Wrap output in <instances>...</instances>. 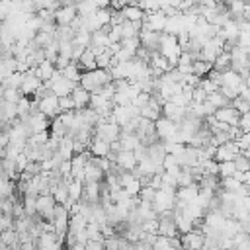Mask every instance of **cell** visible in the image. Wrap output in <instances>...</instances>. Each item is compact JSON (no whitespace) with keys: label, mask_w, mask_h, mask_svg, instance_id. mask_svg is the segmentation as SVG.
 <instances>
[{"label":"cell","mask_w":250,"mask_h":250,"mask_svg":"<svg viewBox=\"0 0 250 250\" xmlns=\"http://www.w3.org/2000/svg\"><path fill=\"white\" fill-rule=\"evenodd\" d=\"M137 115H141V109L139 107H135V105H115L113 107V111H111V121H115L121 129L133 119V117H137Z\"/></svg>","instance_id":"7"},{"label":"cell","mask_w":250,"mask_h":250,"mask_svg":"<svg viewBox=\"0 0 250 250\" xmlns=\"http://www.w3.org/2000/svg\"><path fill=\"white\" fill-rule=\"evenodd\" d=\"M86 227H88V219L82 213L70 215V221H68V232L70 234H78V232L86 230Z\"/></svg>","instance_id":"34"},{"label":"cell","mask_w":250,"mask_h":250,"mask_svg":"<svg viewBox=\"0 0 250 250\" xmlns=\"http://www.w3.org/2000/svg\"><path fill=\"white\" fill-rule=\"evenodd\" d=\"M51 139V131H41V133H31L27 137V146H43Z\"/></svg>","instance_id":"43"},{"label":"cell","mask_w":250,"mask_h":250,"mask_svg":"<svg viewBox=\"0 0 250 250\" xmlns=\"http://www.w3.org/2000/svg\"><path fill=\"white\" fill-rule=\"evenodd\" d=\"M238 154H240L238 143L236 141H227V143H223V145H219L215 148V156L213 158L217 162H229V160H234Z\"/></svg>","instance_id":"12"},{"label":"cell","mask_w":250,"mask_h":250,"mask_svg":"<svg viewBox=\"0 0 250 250\" xmlns=\"http://www.w3.org/2000/svg\"><path fill=\"white\" fill-rule=\"evenodd\" d=\"M176 166H180L176 154L166 152V156H164V160H162V168H164V170H170V168H176Z\"/></svg>","instance_id":"57"},{"label":"cell","mask_w":250,"mask_h":250,"mask_svg":"<svg viewBox=\"0 0 250 250\" xmlns=\"http://www.w3.org/2000/svg\"><path fill=\"white\" fill-rule=\"evenodd\" d=\"M230 55H232V70L240 72L242 76H246V72L250 70V49L246 47H240V45H234L230 49Z\"/></svg>","instance_id":"6"},{"label":"cell","mask_w":250,"mask_h":250,"mask_svg":"<svg viewBox=\"0 0 250 250\" xmlns=\"http://www.w3.org/2000/svg\"><path fill=\"white\" fill-rule=\"evenodd\" d=\"M199 86H201V88H203L207 94H211V92H217V90L221 88V84H219L217 80H213L211 76H203V78H201V82H199Z\"/></svg>","instance_id":"50"},{"label":"cell","mask_w":250,"mask_h":250,"mask_svg":"<svg viewBox=\"0 0 250 250\" xmlns=\"http://www.w3.org/2000/svg\"><path fill=\"white\" fill-rule=\"evenodd\" d=\"M207 102L215 107V109H219V107H223V105H229L230 104V100L221 92V90H217V92H211V94H207Z\"/></svg>","instance_id":"42"},{"label":"cell","mask_w":250,"mask_h":250,"mask_svg":"<svg viewBox=\"0 0 250 250\" xmlns=\"http://www.w3.org/2000/svg\"><path fill=\"white\" fill-rule=\"evenodd\" d=\"M234 166H236L238 172H246V170H250V160H248V156H246L244 152H240V154L234 158Z\"/></svg>","instance_id":"55"},{"label":"cell","mask_w":250,"mask_h":250,"mask_svg":"<svg viewBox=\"0 0 250 250\" xmlns=\"http://www.w3.org/2000/svg\"><path fill=\"white\" fill-rule=\"evenodd\" d=\"M23 123L27 125L29 133H41V131H49V127H51L49 117H47L45 113H41V111H33V113H29V117H27V119H23Z\"/></svg>","instance_id":"18"},{"label":"cell","mask_w":250,"mask_h":250,"mask_svg":"<svg viewBox=\"0 0 250 250\" xmlns=\"http://www.w3.org/2000/svg\"><path fill=\"white\" fill-rule=\"evenodd\" d=\"M84 182H102L104 180V176H105V172L96 164V160L94 158H90L88 160V164L84 166Z\"/></svg>","instance_id":"27"},{"label":"cell","mask_w":250,"mask_h":250,"mask_svg":"<svg viewBox=\"0 0 250 250\" xmlns=\"http://www.w3.org/2000/svg\"><path fill=\"white\" fill-rule=\"evenodd\" d=\"M211 70H213V62H209V61H203V59H197V61H193V66H191V74H195V76L203 78V76H207Z\"/></svg>","instance_id":"39"},{"label":"cell","mask_w":250,"mask_h":250,"mask_svg":"<svg viewBox=\"0 0 250 250\" xmlns=\"http://www.w3.org/2000/svg\"><path fill=\"white\" fill-rule=\"evenodd\" d=\"M72 41L78 43V45H82V47H90V43H92V31L80 27V29L74 33V39H72Z\"/></svg>","instance_id":"45"},{"label":"cell","mask_w":250,"mask_h":250,"mask_svg":"<svg viewBox=\"0 0 250 250\" xmlns=\"http://www.w3.org/2000/svg\"><path fill=\"white\" fill-rule=\"evenodd\" d=\"M162 115L172 119V121H176V123H180L188 115V107H180V105H176V104H172L168 100V102L162 104Z\"/></svg>","instance_id":"25"},{"label":"cell","mask_w":250,"mask_h":250,"mask_svg":"<svg viewBox=\"0 0 250 250\" xmlns=\"http://www.w3.org/2000/svg\"><path fill=\"white\" fill-rule=\"evenodd\" d=\"M94 137H100V139H104V141H107V143L119 141V137H121V127H119L115 121H111V119H102V117H100L98 125L94 127Z\"/></svg>","instance_id":"5"},{"label":"cell","mask_w":250,"mask_h":250,"mask_svg":"<svg viewBox=\"0 0 250 250\" xmlns=\"http://www.w3.org/2000/svg\"><path fill=\"white\" fill-rule=\"evenodd\" d=\"M215 117L227 125H238V119H240V113L236 111V107L232 104L229 105H223L219 109H215Z\"/></svg>","instance_id":"23"},{"label":"cell","mask_w":250,"mask_h":250,"mask_svg":"<svg viewBox=\"0 0 250 250\" xmlns=\"http://www.w3.org/2000/svg\"><path fill=\"white\" fill-rule=\"evenodd\" d=\"M238 127L242 129V133H250V111L240 115V119H238Z\"/></svg>","instance_id":"58"},{"label":"cell","mask_w":250,"mask_h":250,"mask_svg":"<svg viewBox=\"0 0 250 250\" xmlns=\"http://www.w3.org/2000/svg\"><path fill=\"white\" fill-rule=\"evenodd\" d=\"M119 184H121V188H123L131 197H139L141 188H143V182H141L139 176H135L133 172H121V174H119Z\"/></svg>","instance_id":"15"},{"label":"cell","mask_w":250,"mask_h":250,"mask_svg":"<svg viewBox=\"0 0 250 250\" xmlns=\"http://www.w3.org/2000/svg\"><path fill=\"white\" fill-rule=\"evenodd\" d=\"M121 47H123V49H127V51H131L133 55H137V51L141 49V39H139V35H137V37L121 39Z\"/></svg>","instance_id":"48"},{"label":"cell","mask_w":250,"mask_h":250,"mask_svg":"<svg viewBox=\"0 0 250 250\" xmlns=\"http://www.w3.org/2000/svg\"><path fill=\"white\" fill-rule=\"evenodd\" d=\"M158 234L162 236H176L178 234V227H176V219H174V211H164L158 215Z\"/></svg>","instance_id":"16"},{"label":"cell","mask_w":250,"mask_h":250,"mask_svg":"<svg viewBox=\"0 0 250 250\" xmlns=\"http://www.w3.org/2000/svg\"><path fill=\"white\" fill-rule=\"evenodd\" d=\"M88 148H90L92 156H109L111 154V143H107L100 137H94Z\"/></svg>","instance_id":"28"},{"label":"cell","mask_w":250,"mask_h":250,"mask_svg":"<svg viewBox=\"0 0 250 250\" xmlns=\"http://www.w3.org/2000/svg\"><path fill=\"white\" fill-rule=\"evenodd\" d=\"M76 62H78V66L82 68V72L98 68V62H96V55H94V51H92L90 47H86V49H84V53L80 55V59H78Z\"/></svg>","instance_id":"31"},{"label":"cell","mask_w":250,"mask_h":250,"mask_svg":"<svg viewBox=\"0 0 250 250\" xmlns=\"http://www.w3.org/2000/svg\"><path fill=\"white\" fill-rule=\"evenodd\" d=\"M154 129H156V137L160 141H172L176 137V133H178V123L168 119V117H164V115H160L154 121Z\"/></svg>","instance_id":"10"},{"label":"cell","mask_w":250,"mask_h":250,"mask_svg":"<svg viewBox=\"0 0 250 250\" xmlns=\"http://www.w3.org/2000/svg\"><path fill=\"white\" fill-rule=\"evenodd\" d=\"M154 195H156V188H152L150 184H145V186L141 188V193H139V199H141V201H148V203H152V199H154Z\"/></svg>","instance_id":"51"},{"label":"cell","mask_w":250,"mask_h":250,"mask_svg":"<svg viewBox=\"0 0 250 250\" xmlns=\"http://www.w3.org/2000/svg\"><path fill=\"white\" fill-rule=\"evenodd\" d=\"M244 84L250 88V70H248V72H246V76H244Z\"/></svg>","instance_id":"61"},{"label":"cell","mask_w":250,"mask_h":250,"mask_svg":"<svg viewBox=\"0 0 250 250\" xmlns=\"http://www.w3.org/2000/svg\"><path fill=\"white\" fill-rule=\"evenodd\" d=\"M121 12H123L125 20H129V21H143L145 20V12L141 10L139 4H127Z\"/></svg>","instance_id":"36"},{"label":"cell","mask_w":250,"mask_h":250,"mask_svg":"<svg viewBox=\"0 0 250 250\" xmlns=\"http://www.w3.org/2000/svg\"><path fill=\"white\" fill-rule=\"evenodd\" d=\"M61 72H62V76H66L68 80H72V82H76V84H78V82H80V78H82V68L78 66V62H76V61H70V62L61 70Z\"/></svg>","instance_id":"37"},{"label":"cell","mask_w":250,"mask_h":250,"mask_svg":"<svg viewBox=\"0 0 250 250\" xmlns=\"http://www.w3.org/2000/svg\"><path fill=\"white\" fill-rule=\"evenodd\" d=\"M82 195H84V182L68 180V197L72 201H82Z\"/></svg>","instance_id":"41"},{"label":"cell","mask_w":250,"mask_h":250,"mask_svg":"<svg viewBox=\"0 0 250 250\" xmlns=\"http://www.w3.org/2000/svg\"><path fill=\"white\" fill-rule=\"evenodd\" d=\"M92 47H109V35H107V25L92 33Z\"/></svg>","instance_id":"40"},{"label":"cell","mask_w":250,"mask_h":250,"mask_svg":"<svg viewBox=\"0 0 250 250\" xmlns=\"http://www.w3.org/2000/svg\"><path fill=\"white\" fill-rule=\"evenodd\" d=\"M76 10H78V16H90L98 10L96 2L94 0H78L76 2Z\"/></svg>","instance_id":"44"},{"label":"cell","mask_w":250,"mask_h":250,"mask_svg":"<svg viewBox=\"0 0 250 250\" xmlns=\"http://www.w3.org/2000/svg\"><path fill=\"white\" fill-rule=\"evenodd\" d=\"M21 96H23V94H21L18 88H4V96H2V100L12 102V104H18Z\"/></svg>","instance_id":"52"},{"label":"cell","mask_w":250,"mask_h":250,"mask_svg":"<svg viewBox=\"0 0 250 250\" xmlns=\"http://www.w3.org/2000/svg\"><path fill=\"white\" fill-rule=\"evenodd\" d=\"M238 170L234 166V160H229V162H219V176L221 178H227V176H234Z\"/></svg>","instance_id":"49"},{"label":"cell","mask_w":250,"mask_h":250,"mask_svg":"<svg viewBox=\"0 0 250 250\" xmlns=\"http://www.w3.org/2000/svg\"><path fill=\"white\" fill-rule=\"evenodd\" d=\"M232 66V55H230V51H221V55L213 61V68L215 70H219V72H225V70H229Z\"/></svg>","instance_id":"35"},{"label":"cell","mask_w":250,"mask_h":250,"mask_svg":"<svg viewBox=\"0 0 250 250\" xmlns=\"http://www.w3.org/2000/svg\"><path fill=\"white\" fill-rule=\"evenodd\" d=\"M158 53L164 55L172 66H176V64H178V59H180V55H182L184 51H182V47H180L176 35L162 31V35H160V45H158Z\"/></svg>","instance_id":"2"},{"label":"cell","mask_w":250,"mask_h":250,"mask_svg":"<svg viewBox=\"0 0 250 250\" xmlns=\"http://www.w3.org/2000/svg\"><path fill=\"white\" fill-rule=\"evenodd\" d=\"M174 219H176V227H178V232H180V234L189 232V230L195 229V223H193L188 215H184L182 209H178V207H174Z\"/></svg>","instance_id":"29"},{"label":"cell","mask_w":250,"mask_h":250,"mask_svg":"<svg viewBox=\"0 0 250 250\" xmlns=\"http://www.w3.org/2000/svg\"><path fill=\"white\" fill-rule=\"evenodd\" d=\"M242 84H244V76H242L240 72H236V70H232V68L221 72V86H229V88L240 92Z\"/></svg>","instance_id":"24"},{"label":"cell","mask_w":250,"mask_h":250,"mask_svg":"<svg viewBox=\"0 0 250 250\" xmlns=\"http://www.w3.org/2000/svg\"><path fill=\"white\" fill-rule=\"evenodd\" d=\"M223 49H225V39H223V37H219V35H215V37H211L207 43H203L201 53H199V59L213 62V61L221 55V51H223Z\"/></svg>","instance_id":"9"},{"label":"cell","mask_w":250,"mask_h":250,"mask_svg":"<svg viewBox=\"0 0 250 250\" xmlns=\"http://www.w3.org/2000/svg\"><path fill=\"white\" fill-rule=\"evenodd\" d=\"M59 109H61V113H64V111H74L72 96H61V98H59Z\"/></svg>","instance_id":"54"},{"label":"cell","mask_w":250,"mask_h":250,"mask_svg":"<svg viewBox=\"0 0 250 250\" xmlns=\"http://www.w3.org/2000/svg\"><path fill=\"white\" fill-rule=\"evenodd\" d=\"M160 31H150V29H141L139 33V39H141V47L146 49L148 53H154L158 51V45H160Z\"/></svg>","instance_id":"21"},{"label":"cell","mask_w":250,"mask_h":250,"mask_svg":"<svg viewBox=\"0 0 250 250\" xmlns=\"http://www.w3.org/2000/svg\"><path fill=\"white\" fill-rule=\"evenodd\" d=\"M55 207H57V201H55L53 193H39L37 195V215L39 217H43L47 221H53Z\"/></svg>","instance_id":"13"},{"label":"cell","mask_w":250,"mask_h":250,"mask_svg":"<svg viewBox=\"0 0 250 250\" xmlns=\"http://www.w3.org/2000/svg\"><path fill=\"white\" fill-rule=\"evenodd\" d=\"M37 109H39L41 113H45L49 119H55V117L61 113V109H59V96H55L53 92H49L47 96H43V98L39 100Z\"/></svg>","instance_id":"17"},{"label":"cell","mask_w":250,"mask_h":250,"mask_svg":"<svg viewBox=\"0 0 250 250\" xmlns=\"http://www.w3.org/2000/svg\"><path fill=\"white\" fill-rule=\"evenodd\" d=\"M43 84V80L35 74V70L31 68V70H27V72H23V80H21V86H20V92L23 94V96H33L35 92H37V88Z\"/></svg>","instance_id":"20"},{"label":"cell","mask_w":250,"mask_h":250,"mask_svg":"<svg viewBox=\"0 0 250 250\" xmlns=\"http://www.w3.org/2000/svg\"><path fill=\"white\" fill-rule=\"evenodd\" d=\"M199 195V184H189V186H184V188H178L176 189V207H184L186 203H191L195 201Z\"/></svg>","instance_id":"19"},{"label":"cell","mask_w":250,"mask_h":250,"mask_svg":"<svg viewBox=\"0 0 250 250\" xmlns=\"http://www.w3.org/2000/svg\"><path fill=\"white\" fill-rule=\"evenodd\" d=\"M111 61H113V53L107 49H104L100 55H96V62H98V68H109L111 66Z\"/></svg>","instance_id":"46"},{"label":"cell","mask_w":250,"mask_h":250,"mask_svg":"<svg viewBox=\"0 0 250 250\" xmlns=\"http://www.w3.org/2000/svg\"><path fill=\"white\" fill-rule=\"evenodd\" d=\"M70 96H72V102H74V109H84V107L90 105V92L84 90L80 84L72 90Z\"/></svg>","instance_id":"30"},{"label":"cell","mask_w":250,"mask_h":250,"mask_svg":"<svg viewBox=\"0 0 250 250\" xmlns=\"http://www.w3.org/2000/svg\"><path fill=\"white\" fill-rule=\"evenodd\" d=\"M68 62H70V59H66V57H61V55H59V57L55 59V68H57V70H62Z\"/></svg>","instance_id":"60"},{"label":"cell","mask_w":250,"mask_h":250,"mask_svg":"<svg viewBox=\"0 0 250 250\" xmlns=\"http://www.w3.org/2000/svg\"><path fill=\"white\" fill-rule=\"evenodd\" d=\"M244 2H246V4H250V0H244Z\"/></svg>","instance_id":"62"},{"label":"cell","mask_w":250,"mask_h":250,"mask_svg":"<svg viewBox=\"0 0 250 250\" xmlns=\"http://www.w3.org/2000/svg\"><path fill=\"white\" fill-rule=\"evenodd\" d=\"M107 158H109L111 162H115L123 172H133V170L137 168V164H139L137 158H135V152H133V150H123V148H121L119 152H115V154L111 152Z\"/></svg>","instance_id":"11"},{"label":"cell","mask_w":250,"mask_h":250,"mask_svg":"<svg viewBox=\"0 0 250 250\" xmlns=\"http://www.w3.org/2000/svg\"><path fill=\"white\" fill-rule=\"evenodd\" d=\"M33 70H35V74H37V76H39L43 82L51 80V78H53V74L57 72L55 62H51V61H47V59H45V61H41V62H39V64H37Z\"/></svg>","instance_id":"32"},{"label":"cell","mask_w":250,"mask_h":250,"mask_svg":"<svg viewBox=\"0 0 250 250\" xmlns=\"http://www.w3.org/2000/svg\"><path fill=\"white\" fill-rule=\"evenodd\" d=\"M82 201L100 203L102 201V182H84V195Z\"/></svg>","instance_id":"26"},{"label":"cell","mask_w":250,"mask_h":250,"mask_svg":"<svg viewBox=\"0 0 250 250\" xmlns=\"http://www.w3.org/2000/svg\"><path fill=\"white\" fill-rule=\"evenodd\" d=\"M21 80H23V72H12L10 76H6L4 80H2V84H4V88H18L20 90V86H21Z\"/></svg>","instance_id":"47"},{"label":"cell","mask_w":250,"mask_h":250,"mask_svg":"<svg viewBox=\"0 0 250 250\" xmlns=\"http://www.w3.org/2000/svg\"><path fill=\"white\" fill-rule=\"evenodd\" d=\"M76 16H78L76 4L74 6H61L55 10V23L57 25H70Z\"/></svg>","instance_id":"22"},{"label":"cell","mask_w":250,"mask_h":250,"mask_svg":"<svg viewBox=\"0 0 250 250\" xmlns=\"http://www.w3.org/2000/svg\"><path fill=\"white\" fill-rule=\"evenodd\" d=\"M113 82L111 74H109V68H94V70H86L82 72V78H80V86L88 92H96L100 90L102 86Z\"/></svg>","instance_id":"1"},{"label":"cell","mask_w":250,"mask_h":250,"mask_svg":"<svg viewBox=\"0 0 250 250\" xmlns=\"http://www.w3.org/2000/svg\"><path fill=\"white\" fill-rule=\"evenodd\" d=\"M227 8L230 12V18L244 20V8H246V2L244 0H227Z\"/></svg>","instance_id":"38"},{"label":"cell","mask_w":250,"mask_h":250,"mask_svg":"<svg viewBox=\"0 0 250 250\" xmlns=\"http://www.w3.org/2000/svg\"><path fill=\"white\" fill-rule=\"evenodd\" d=\"M176 189L178 188H160L152 199V209L160 215L164 211H174L176 207Z\"/></svg>","instance_id":"3"},{"label":"cell","mask_w":250,"mask_h":250,"mask_svg":"<svg viewBox=\"0 0 250 250\" xmlns=\"http://www.w3.org/2000/svg\"><path fill=\"white\" fill-rule=\"evenodd\" d=\"M166 20L168 16L162 12V10H156V12H148L145 14V20H143V29H150V31H164L166 27Z\"/></svg>","instance_id":"14"},{"label":"cell","mask_w":250,"mask_h":250,"mask_svg":"<svg viewBox=\"0 0 250 250\" xmlns=\"http://www.w3.org/2000/svg\"><path fill=\"white\" fill-rule=\"evenodd\" d=\"M248 21H250V20H248Z\"/></svg>","instance_id":"63"},{"label":"cell","mask_w":250,"mask_h":250,"mask_svg":"<svg viewBox=\"0 0 250 250\" xmlns=\"http://www.w3.org/2000/svg\"><path fill=\"white\" fill-rule=\"evenodd\" d=\"M205 100H207V92L201 86H195L193 88V100L191 102H205Z\"/></svg>","instance_id":"59"},{"label":"cell","mask_w":250,"mask_h":250,"mask_svg":"<svg viewBox=\"0 0 250 250\" xmlns=\"http://www.w3.org/2000/svg\"><path fill=\"white\" fill-rule=\"evenodd\" d=\"M148 100H150V94L148 92H141V94H137L133 100H131V105H135V107H145L146 104H148Z\"/></svg>","instance_id":"56"},{"label":"cell","mask_w":250,"mask_h":250,"mask_svg":"<svg viewBox=\"0 0 250 250\" xmlns=\"http://www.w3.org/2000/svg\"><path fill=\"white\" fill-rule=\"evenodd\" d=\"M45 84H47V88H49L55 96H59V98H61V96H70L72 90L78 86L76 82H72V80H68L66 76H62L61 70H57V72L53 74V78L47 80Z\"/></svg>","instance_id":"4"},{"label":"cell","mask_w":250,"mask_h":250,"mask_svg":"<svg viewBox=\"0 0 250 250\" xmlns=\"http://www.w3.org/2000/svg\"><path fill=\"white\" fill-rule=\"evenodd\" d=\"M180 244H182V250H203L205 234H203V230H199L195 227L193 230L180 234Z\"/></svg>","instance_id":"8"},{"label":"cell","mask_w":250,"mask_h":250,"mask_svg":"<svg viewBox=\"0 0 250 250\" xmlns=\"http://www.w3.org/2000/svg\"><path fill=\"white\" fill-rule=\"evenodd\" d=\"M230 104H232V105L236 107V111H238L240 115H242V113H248V111H250V100H244V98H240V96H238V98H234V100H232Z\"/></svg>","instance_id":"53"},{"label":"cell","mask_w":250,"mask_h":250,"mask_svg":"<svg viewBox=\"0 0 250 250\" xmlns=\"http://www.w3.org/2000/svg\"><path fill=\"white\" fill-rule=\"evenodd\" d=\"M119 145L123 150H135L139 145H141V139L137 133H131V131H121V137H119Z\"/></svg>","instance_id":"33"}]
</instances>
